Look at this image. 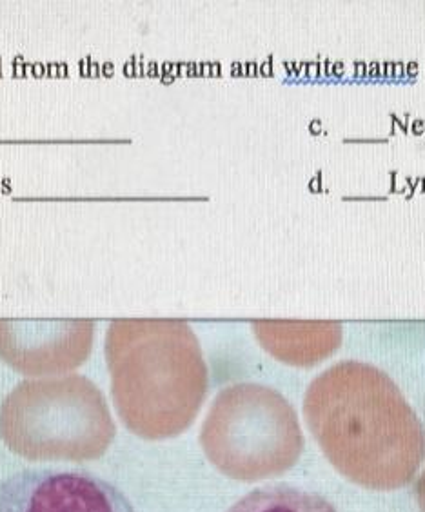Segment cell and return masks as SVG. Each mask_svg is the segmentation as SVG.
Returning a JSON list of instances; mask_svg holds the SVG:
<instances>
[{"label": "cell", "mask_w": 425, "mask_h": 512, "mask_svg": "<svg viewBox=\"0 0 425 512\" xmlns=\"http://www.w3.org/2000/svg\"><path fill=\"white\" fill-rule=\"evenodd\" d=\"M117 427L97 385L82 375L24 380L0 405V438L31 462L99 460Z\"/></svg>", "instance_id": "cell-3"}, {"label": "cell", "mask_w": 425, "mask_h": 512, "mask_svg": "<svg viewBox=\"0 0 425 512\" xmlns=\"http://www.w3.org/2000/svg\"><path fill=\"white\" fill-rule=\"evenodd\" d=\"M0 512H135L113 483L82 469H33L0 482Z\"/></svg>", "instance_id": "cell-5"}, {"label": "cell", "mask_w": 425, "mask_h": 512, "mask_svg": "<svg viewBox=\"0 0 425 512\" xmlns=\"http://www.w3.org/2000/svg\"><path fill=\"white\" fill-rule=\"evenodd\" d=\"M416 498H418L420 511L425 512V473L422 474V478L416 483Z\"/></svg>", "instance_id": "cell-9"}, {"label": "cell", "mask_w": 425, "mask_h": 512, "mask_svg": "<svg viewBox=\"0 0 425 512\" xmlns=\"http://www.w3.org/2000/svg\"><path fill=\"white\" fill-rule=\"evenodd\" d=\"M95 342V322L0 318V358L17 373L60 376L84 364Z\"/></svg>", "instance_id": "cell-6"}, {"label": "cell", "mask_w": 425, "mask_h": 512, "mask_svg": "<svg viewBox=\"0 0 425 512\" xmlns=\"http://www.w3.org/2000/svg\"><path fill=\"white\" fill-rule=\"evenodd\" d=\"M253 331L271 355L291 365H313L340 345V327L329 322L258 320Z\"/></svg>", "instance_id": "cell-7"}, {"label": "cell", "mask_w": 425, "mask_h": 512, "mask_svg": "<svg viewBox=\"0 0 425 512\" xmlns=\"http://www.w3.org/2000/svg\"><path fill=\"white\" fill-rule=\"evenodd\" d=\"M226 512H338L324 496L287 483L258 487Z\"/></svg>", "instance_id": "cell-8"}, {"label": "cell", "mask_w": 425, "mask_h": 512, "mask_svg": "<svg viewBox=\"0 0 425 512\" xmlns=\"http://www.w3.org/2000/svg\"><path fill=\"white\" fill-rule=\"evenodd\" d=\"M200 445L217 471L238 482L277 478L297 465L304 434L293 405L273 387L233 384L213 400Z\"/></svg>", "instance_id": "cell-4"}, {"label": "cell", "mask_w": 425, "mask_h": 512, "mask_svg": "<svg viewBox=\"0 0 425 512\" xmlns=\"http://www.w3.org/2000/svg\"><path fill=\"white\" fill-rule=\"evenodd\" d=\"M304 414L318 447L349 482L395 491L425 458V429L395 382L362 362H340L313 380Z\"/></svg>", "instance_id": "cell-1"}, {"label": "cell", "mask_w": 425, "mask_h": 512, "mask_svg": "<svg viewBox=\"0 0 425 512\" xmlns=\"http://www.w3.org/2000/svg\"><path fill=\"white\" fill-rule=\"evenodd\" d=\"M106 362L120 420L144 440H168L188 431L208 396L202 347L182 320H113L106 333Z\"/></svg>", "instance_id": "cell-2"}]
</instances>
